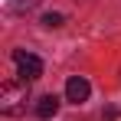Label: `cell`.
<instances>
[{
  "instance_id": "obj_5",
  "label": "cell",
  "mask_w": 121,
  "mask_h": 121,
  "mask_svg": "<svg viewBox=\"0 0 121 121\" xmlns=\"http://www.w3.org/2000/svg\"><path fill=\"white\" fill-rule=\"evenodd\" d=\"M36 3H39V0H13V3H10V10H17V13H20V10H33Z\"/></svg>"
},
{
  "instance_id": "obj_2",
  "label": "cell",
  "mask_w": 121,
  "mask_h": 121,
  "mask_svg": "<svg viewBox=\"0 0 121 121\" xmlns=\"http://www.w3.org/2000/svg\"><path fill=\"white\" fill-rule=\"evenodd\" d=\"M13 62H17V72H20V82H36L43 75V62L39 56L33 52H23V49H13Z\"/></svg>"
},
{
  "instance_id": "obj_4",
  "label": "cell",
  "mask_w": 121,
  "mask_h": 121,
  "mask_svg": "<svg viewBox=\"0 0 121 121\" xmlns=\"http://www.w3.org/2000/svg\"><path fill=\"white\" fill-rule=\"evenodd\" d=\"M56 111H59V98H56V95H43V98L36 101V115H39L43 121H46V118H52Z\"/></svg>"
},
{
  "instance_id": "obj_6",
  "label": "cell",
  "mask_w": 121,
  "mask_h": 121,
  "mask_svg": "<svg viewBox=\"0 0 121 121\" xmlns=\"http://www.w3.org/2000/svg\"><path fill=\"white\" fill-rule=\"evenodd\" d=\"M43 23H46V26H62V13H46Z\"/></svg>"
},
{
  "instance_id": "obj_1",
  "label": "cell",
  "mask_w": 121,
  "mask_h": 121,
  "mask_svg": "<svg viewBox=\"0 0 121 121\" xmlns=\"http://www.w3.org/2000/svg\"><path fill=\"white\" fill-rule=\"evenodd\" d=\"M26 98H30V82H7L0 88V111L3 115H20L26 108Z\"/></svg>"
},
{
  "instance_id": "obj_3",
  "label": "cell",
  "mask_w": 121,
  "mask_h": 121,
  "mask_svg": "<svg viewBox=\"0 0 121 121\" xmlns=\"http://www.w3.org/2000/svg\"><path fill=\"white\" fill-rule=\"evenodd\" d=\"M88 95H92V85H88V79H85V75H72V79L65 82V98L72 101V105L88 101Z\"/></svg>"
}]
</instances>
